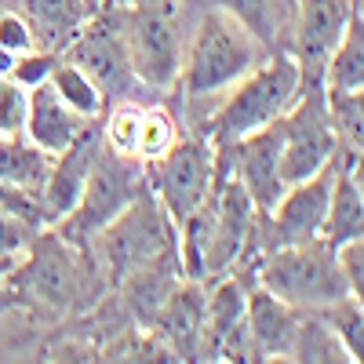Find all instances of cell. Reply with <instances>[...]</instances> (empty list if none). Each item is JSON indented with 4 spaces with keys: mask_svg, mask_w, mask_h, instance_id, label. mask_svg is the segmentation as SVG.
<instances>
[{
    "mask_svg": "<svg viewBox=\"0 0 364 364\" xmlns=\"http://www.w3.org/2000/svg\"><path fill=\"white\" fill-rule=\"evenodd\" d=\"M51 157L29 142L26 135L18 139H0V182L4 186H18L26 193H41L44 178H48Z\"/></svg>",
    "mask_w": 364,
    "mask_h": 364,
    "instance_id": "20",
    "label": "cell"
},
{
    "mask_svg": "<svg viewBox=\"0 0 364 364\" xmlns=\"http://www.w3.org/2000/svg\"><path fill=\"white\" fill-rule=\"evenodd\" d=\"M91 240L99 245V262L113 284L175 255V226L149 190H142Z\"/></svg>",
    "mask_w": 364,
    "mask_h": 364,
    "instance_id": "5",
    "label": "cell"
},
{
    "mask_svg": "<svg viewBox=\"0 0 364 364\" xmlns=\"http://www.w3.org/2000/svg\"><path fill=\"white\" fill-rule=\"evenodd\" d=\"M84 4H87L91 11H99V8H106V4H109V0H84Z\"/></svg>",
    "mask_w": 364,
    "mask_h": 364,
    "instance_id": "32",
    "label": "cell"
},
{
    "mask_svg": "<svg viewBox=\"0 0 364 364\" xmlns=\"http://www.w3.org/2000/svg\"><path fill=\"white\" fill-rule=\"evenodd\" d=\"M336 171H339V157L331 161L328 168H321L314 178L288 186V190L281 193L277 204H273L269 211H262V215H266V226H269V233H273V248H277V245H299V240L321 237ZM266 252H269V248H266Z\"/></svg>",
    "mask_w": 364,
    "mask_h": 364,
    "instance_id": "12",
    "label": "cell"
},
{
    "mask_svg": "<svg viewBox=\"0 0 364 364\" xmlns=\"http://www.w3.org/2000/svg\"><path fill=\"white\" fill-rule=\"evenodd\" d=\"M109 4H117V0H109Z\"/></svg>",
    "mask_w": 364,
    "mask_h": 364,
    "instance_id": "33",
    "label": "cell"
},
{
    "mask_svg": "<svg viewBox=\"0 0 364 364\" xmlns=\"http://www.w3.org/2000/svg\"><path fill=\"white\" fill-rule=\"evenodd\" d=\"M0 51H11V55H22V51H33V33L22 15L8 11L0 15Z\"/></svg>",
    "mask_w": 364,
    "mask_h": 364,
    "instance_id": "30",
    "label": "cell"
},
{
    "mask_svg": "<svg viewBox=\"0 0 364 364\" xmlns=\"http://www.w3.org/2000/svg\"><path fill=\"white\" fill-rule=\"evenodd\" d=\"M306 91L302 70L291 55H266L262 63L240 77L226 95L215 99L208 117L211 146H230L237 139H245L273 120H281L295 99Z\"/></svg>",
    "mask_w": 364,
    "mask_h": 364,
    "instance_id": "2",
    "label": "cell"
},
{
    "mask_svg": "<svg viewBox=\"0 0 364 364\" xmlns=\"http://www.w3.org/2000/svg\"><path fill=\"white\" fill-rule=\"evenodd\" d=\"M91 124L77 113L70 109L63 99L51 91V84H37V87H29V102H26V128L22 135L33 142L41 154L48 157H58L63 149H70Z\"/></svg>",
    "mask_w": 364,
    "mask_h": 364,
    "instance_id": "16",
    "label": "cell"
},
{
    "mask_svg": "<svg viewBox=\"0 0 364 364\" xmlns=\"http://www.w3.org/2000/svg\"><path fill=\"white\" fill-rule=\"evenodd\" d=\"M99 142H102V135H95V128H87L70 149L51 157L48 178H44V186L37 193L41 223L55 226L77 208V200L84 193V182H87V171H91V161H95V154H99Z\"/></svg>",
    "mask_w": 364,
    "mask_h": 364,
    "instance_id": "14",
    "label": "cell"
},
{
    "mask_svg": "<svg viewBox=\"0 0 364 364\" xmlns=\"http://www.w3.org/2000/svg\"><path fill=\"white\" fill-rule=\"evenodd\" d=\"M266 55H269V48L248 26H240L233 15H226L219 8H208L186 37V51H182L175 87H182V95L193 102L219 99L245 73H252Z\"/></svg>",
    "mask_w": 364,
    "mask_h": 364,
    "instance_id": "1",
    "label": "cell"
},
{
    "mask_svg": "<svg viewBox=\"0 0 364 364\" xmlns=\"http://www.w3.org/2000/svg\"><path fill=\"white\" fill-rule=\"evenodd\" d=\"M175 139H178V132H175L171 113H164L161 106H142L139 135H135V154H132V157H135L139 164H149V161H157Z\"/></svg>",
    "mask_w": 364,
    "mask_h": 364,
    "instance_id": "25",
    "label": "cell"
},
{
    "mask_svg": "<svg viewBox=\"0 0 364 364\" xmlns=\"http://www.w3.org/2000/svg\"><path fill=\"white\" fill-rule=\"evenodd\" d=\"M321 87L324 91H364V26H360V11H353L346 33L339 37V44L331 48L324 73H321Z\"/></svg>",
    "mask_w": 364,
    "mask_h": 364,
    "instance_id": "19",
    "label": "cell"
},
{
    "mask_svg": "<svg viewBox=\"0 0 364 364\" xmlns=\"http://www.w3.org/2000/svg\"><path fill=\"white\" fill-rule=\"evenodd\" d=\"M48 84H51V91L58 99H63L70 109H77L84 120H95L99 113H102V106H106V95L99 91V84L91 80L80 66H73V63H66L63 55H58V63L51 66V77H48Z\"/></svg>",
    "mask_w": 364,
    "mask_h": 364,
    "instance_id": "21",
    "label": "cell"
},
{
    "mask_svg": "<svg viewBox=\"0 0 364 364\" xmlns=\"http://www.w3.org/2000/svg\"><path fill=\"white\" fill-rule=\"evenodd\" d=\"M331 252H336V266L346 281V291L360 299L364 295V237L343 240V245H336Z\"/></svg>",
    "mask_w": 364,
    "mask_h": 364,
    "instance_id": "29",
    "label": "cell"
},
{
    "mask_svg": "<svg viewBox=\"0 0 364 364\" xmlns=\"http://www.w3.org/2000/svg\"><path fill=\"white\" fill-rule=\"evenodd\" d=\"M58 63V55L55 51H41V48H33V51H22V55H15V63H11V70L4 73V77H11L15 84H22L26 91L29 87H37V84H44L48 77H51V66Z\"/></svg>",
    "mask_w": 364,
    "mask_h": 364,
    "instance_id": "28",
    "label": "cell"
},
{
    "mask_svg": "<svg viewBox=\"0 0 364 364\" xmlns=\"http://www.w3.org/2000/svg\"><path fill=\"white\" fill-rule=\"evenodd\" d=\"M336 157H339V139L328 120L324 87L310 84L295 99V106L281 117V182H284V190L295 186V182L314 178Z\"/></svg>",
    "mask_w": 364,
    "mask_h": 364,
    "instance_id": "8",
    "label": "cell"
},
{
    "mask_svg": "<svg viewBox=\"0 0 364 364\" xmlns=\"http://www.w3.org/2000/svg\"><path fill=\"white\" fill-rule=\"evenodd\" d=\"M139 117H142V106H135V102H117L113 106V113L106 120V132H102V142L113 149V154H120V157H132L135 154Z\"/></svg>",
    "mask_w": 364,
    "mask_h": 364,
    "instance_id": "26",
    "label": "cell"
},
{
    "mask_svg": "<svg viewBox=\"0 0 364 364\" xmlns=\"http://www.w3.org/2000/svg\"><path fill=\"white\" fill-rule=\"evenodd\" d=\"M291 360H306V364H350V353L343 350V343L336 339L324 321H310L302 317L299 321V331H295V346H291Z\"/></svg>",
    "mask_w": 364,
    "mask_h": 364,
    "instance_id": "23",
    "label": "cell"
},
{
    "mask_svg": "<svg viewBox=\"0 0 364 364\" xmlns=\"http://www.w3.org/2000/svg\"><path fill=\"white\" fill-rule=\"evenodd\" d=\"M302 310L288 306L266 288H252L245 295V328L252 343V360H291L295 331Z\"/></svg>",
    "mask_w": 364,
    "mask_h": 364,
    "instance_id": "15",
    "label": "cell"
},
{
    "mask_svg": "<svg viewBox=\"0 0 364 364\" xmlns=\"http://www.w3.org/2000/svg\"><path fill=\"white\" fill-rule=\"evenodd\" d=\"M135 80L175 87L190 37V0H117Z\"/></svg>",
    "mask_w": 364,
    "mask_h": 364,
    "instance_id": "3",
    "label": "cell"
},
{
    "mask_svg": "<svg viewBox=\"0 0 364 364\" xmlns=\"http://www.w3.org/2000/svg\"><path fill=\"white\" fill-rule=\"evenodd\" d=\"M29 226H33L29 219H22V215H15V211H4V208H0V259L15 255V252L26 245Z\"/></svg>",
    "mask_w": 364,
    "mask_h": 364,
    "instance_id": "31",
    "label": "cell"
},
{
    "mask_svg": "<svg viewBox=\"0 0 364 364\" xmlns=\"http://www.w3.org/2000/svg\"><path fill=\"white\" fill-rule=\"evenodd\" d=\"M146 190V175L142 164L132 157H120L106 142H99V154L91 161L84 193L77 200V208L58 226V237H66L70 245H87L109 219H117L139 193Z\"/></svg>",
    "mask_w": 364,
    "mask_h": 364,
    "instance_id": "6",
    "label": "cell"
},
{
    "mask_svg": "<svg viewBox=\"0 0 364 364\" xmlns=\"http://www.w3.org/2000/svg\"><path fill=\"white\" fill-rule=\"evenodd\" d=\"M73 248L77 245H70L63 237H51V233L37 237L29 259L18 266L15 288L26 299L44 302L51 310H73L84 299V266Z\"/></svg>",
    "mask_w": 364,
    "mask_h": 364,
    "instance_id": "11",
    "label": "cell"
},
{
    "mask_svg": "<svg viewBox=\"0 0 364 364\" xmlns=\"http://www.w3.org/2000/svg\"><path fill=\"white\" fill-rule=\"evenodd\" d=\"M113 11L99 8L80 26V33L58 51L66 63L80 66L91 80L99 84L102 95H124L132 84V63L124 44V26H120V4H109Z\"/></svg>",
    "mask_w": 364,
    "mask_h": 364,
    "instance_id": "9",
    "label": "cell"
},
{
    "mask_svg": "<svg viewBox=\"0 0 364 364\" xmlns=\"http://www.w3.org/2000/svg\"><path fill=\"white\" fill-rule=\"evenodd\" d=\"M208 4L233 15L240 26H248L266 48H269L273 37L281 33L284 15H288V0H208Z\"/></svg>",
    "mask_w": 364,
    "mask_h": 364,
    "instance_id": "22",
    "label": "cell"
},
{
    "mask_svg": "<svg viewBox=\"0 0 364 364\" xmlns=\"http://www.w3.org/2000/svg\"><path fill=\"white\" fill-rule=\"evenodd\" d=\"M350 18H353V0H299V22H295L291 58L299 63L306 87L321 84L324 63H328L331 48L339 44V37L346 33Z\"/></svg>",
    "mask_w": 364,
    "mask_h": 364,
    "instance_id": "13",
    "label": "cell"
},
{
    "mask_svg": "<svg viewBox=\"0 0 364 364\" xmlns=\"http://www.w3.org/2000/svg\"><path fill=\"white\" fill-rule=\"evenodd\" d=\"M321 321L336 331V339L343 343V350L350 353V360H364V310H360V299L357 295H343L336 299L331 306L317 310Z\"/></svg>",
    "mask_w": 364,
    "mask_h": 364,
    "instance_id": "24",
    "label": "cell"
},
{
    "mask_svg": "<svg viewBox=\"0 0 364 364\" xmlns=\"http://www.w3.org/2000/svg\"><path fill=\"white\" fill-rule=\"evenodd\" d=\"M142 175H146V190L157 197L164 215L178 230L204 204V197L219 178L215 146L200 139H182V142L175 139L157 161L142 164Z\"/></svg>",
    "mask_w": 364,
    "mask_h": 364,
    "instance_id": "7",
    "label": "cell"
},
{
    "mask_svg": "<svg viewBox=\"0 0 364 364\" xmlns=\"http://www.w3.org/2000/svg\"><path fill=\"white\" fill-rule=\"evenodd\" d=\"M255 215L259 208L248 197V190L233 175L219 171L215 190H211V233H208L200 281H219L223 273H230L245 259L248 245L255 240Z\"/></svg>",
    "mask_w": 364,
    "mask_h": 364,
    "instance_id": "10",
    "label": "cell"
},
{
    "mask_svg": "<svg viewBox=\"0 0 364 364\" xmlns=\"http://www.w3.org/2000/svg\"><path fill=\"white\" fill-rule=\"evenodd\" d=\"M154 321L161 324L164 339L175 346V353L193 360L200 346V328H204V291L197 288V281H186V284L178 281Z\"/></svg>",
    "mask_w": 364,
    "mask_h": 364,
    "instance_id": "18",
    "label": "cell"
},
{
    "mask_svg": "<svg viewBox=\"0 0 364 364\" xmlns=\"http://www.w3.org/2000/svg\"><path fill=\"white\" fill-rule=\"evenodd\" d=\"M255 277H259V288L273 291L302 314H317L331 306L336 299L350 295L343 273L336 266V252L321 237L269 248L255 269Z\"/></svg>",
    "mask_w": 364,
    "mask_h": 364,
    "instance_id": "4",
    "label": "cell"
},
{
    "mask_svg": "<svg viewBox=\"0 0 364 364\" xmlns=\"http://www.w3.org/2000/svg\"><path fill=\"white\" fill-rule=\"evenodd\" d=\"M22 18L33 33V48L58 55L91 18V8L84 0H22Z\"/></svg>",
    "mask_w": 364,
    "mask_h": 364,
    "instance_id": "17",
    "label": "cell"
},
{
    "mask_svg": "<svg viewBox=\"0 0 364 364\" xmlns=\"http://www.w3.org/2000/svg\"><path fill=\"white\" fill-rule=\"evenodd\" d=\"M26 102L29 91L0 73V139H18L26 128Z\"/></svg>",
    "mask_w": 364,
    "mask_h": 364,
    "instance_id": "27",
    "label": "cell"
}]
</instances>
